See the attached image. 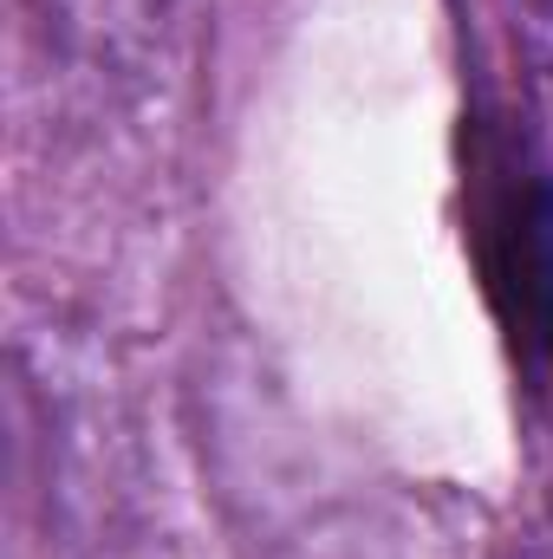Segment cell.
Listing matches in <instances>:
<instances>
[{"mask_svg":"<svg viewBox=\"0 0 553 559\" xmlns=\"http://www.w3.org/2000/svg\"><path fill=\"white\" fill-rule=\"evenodd\" d=\"M534 52H541V72H548V92H553V0H541V20H534Z\"/></svg>","mask_w":553,"mask_h":559,"instance_id":"6da1fadb","label":"cell"},{"mask_svg":"<svg viewBox=\"0 0 553 559\" xmlns=\"http://www.w3.org/2000/svg\"><path fill=\"white\" fill-rule=\"evenodd\" d=\"M508 559H553V514L541 521V527H528V540H521Z\"/></svg>","mask_w":553,"mask_h":559,"instance_id":"7a4b0ae2","label":"cell"}]
</instances>
